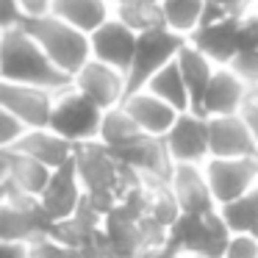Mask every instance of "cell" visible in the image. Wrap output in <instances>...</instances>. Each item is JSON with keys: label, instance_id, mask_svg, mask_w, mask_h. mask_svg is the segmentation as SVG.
<instances>
[{"label": "cell", "instance_id": "6", "mask_svg": "<svg viewBox=\"0 0 258 258\" xmlns=\"http://www.w3.org/2000/svg\"><path fill=\"white\" fill-rule=\"evenodd\" d=\"M56 225L47 211L42 208L39 197H25L9 191V197L0 206V239L28 244L39 236L56 233Z\"/></svg>", "mask_w": 258, "mask_h": 258}, {"label": "cell", "instance_id": "50", "mask_svg": "<svg viewBox=\"0 0 258 258\" xmlns=\"http://www.w3.org/2000/svg\"><path fill=\"white\" fill-rule=\"evenodd\" d=\"M255 92H258V89H255Z\"/></svg>", "mask_w": 258, "mask_h": 258}, {"label": "cell", "instance_id": "25", "mask_svg": "<svg viewBox=\"0 0 258 258\" xmlns=\"http://www.w3.org/2000/svg\"><path fill=\"white\" fill-rule=\"evenodd\" d=\"M145 89H150L153 95H158L164 103H169L178 114L191 111V97H189V89H186L183 73H180V67H178V58L169 61L164 70H158Z\"/></svg>", "mask_w": 258, "mask_h": 258}, {"label": "cell", "instance_id": "48", "mask_svg": "<svg viewBox=\"0 0 258 258\" xmlns=\"http://www.w3.org/2000/svg\"><path fill=\"white\" fill-rule=\"evenodd\" d=\"M255 3H258V0H255Z\"/></svg>", "mask_w": 258, "mask_h": 258}, {"label": "cell", "instance_id": "41", "mask_svg": "<svg viewBox=\"0 0 258 258\" xmlns=\"http://www.w3.org/2000/svg\"><path fill=\"white\" fill-rule=\"evenodd\" d=\"M0 258H25V244L0 239Z\"/></svg>", "mask_w": 258, "mask_h": 258}, {"label": "cell", "instance_id": "26", "mask_svg": "<svg viewBox=\"0 0 258 258\" xmlns=\"http://www.w3.org/2000/svg\"><path fill=\"white\" fill-rule=\"evenodd\" d=\"M114 17L122 20L136 34L167 28L164 12H161V0H119V3H114Z\"/></svg>", "mask_w": 258, "mask_h": 258}, {"label": "cell", "instance_id": "31", "mask_svg": "<svg viewBox=\"0 0 258 258\" xmlns=\"http://www.w3.org/2000/svg\"><path fill=\"white\" fill-rule=\"evenodd\" d=\"M250 89H258V50H239L228 64Z\"/></svg>", "mask_w": 258, "mask_h": 258}, {"label": "cell", "instance_id": "35", "mask_svg": "<svg viewBox=\"0 0 258 258\" xmlns=\"http://www.w3.org/2000/svg\"><path fill=\"white\" fill-rule=\"evenodd\" d=\"M25 23V14L17 0H0V34Z\"/></svg>", "mask_w": 258, "mask_h": 258}, {"label": "cell", "instance_id": "21", "mask_svg": "<svg viewBox=\"0 0 258 258\" xmlns=\"http://www.w3.org/2000/svg\"><path fill=\"white\" fill-rule=\"evenodd\" d=\"M12 150L36 158V161H42L50 169H58L61 164H67L75 156V145H70L64 136H58L50 128H25Z\"/></svg>", "mask_w": 258, "mask_h": 258}, {"label": "cell", "instance_id": "20", "mask_svg": "<svg viewBox=\"0 0 258 258\" xmlns=\"http://www.w3.org/2000/svg\"><path fill=\"white\" fill-rule=\"evenodd\" d=\"M122 108L134 117V122L150 136L169 134V128H172L175 119H178V111H175L169 103H164L158 95H153L150 89H139V92H134V95H128L122 100Z\"/></svg>", "mask_w": 258, "mask_h": 258}, {"label": "cell", "instance_id": "24", "mask_svg": "<svg viewBox=\"0 0 258 258\" xmlns=\"http://www.w3.org/2000/svg\"><path fill=\"white\" fill-rule=\"evenodd\" d=\"M53 14L92 34L97 25L114 17V3L111 0H53Z\"/></svg>", "mask_w": 258, "mask_h": 258}, {"label": "cell", "instance_id": "16", "mask_svg": "<svg viewBox=\"0 0 258 258\" xmlns=\"http://www.w3.org/2000/svg\"><path fill=\"white\" fill-rule=\"evenodd\" d=\"M180 211L186 214H211L219 208L211 183L206 178V169L200 164H175V172L169 178Z\"/></svg>", "mask_w": 258, "mask_h": 258}, {"label": "cell", "instance_id": "29", "mask_svg": "<svg viewBox=\"0 0 258 258\" xmlns=\"http://www.w3.org/2000/svg\"><path fill=\"white\" fill-rule=\"evenodd\" d=\"M219 214H222V219L228 222V228L233 233H250L258 222V186L247 195L219 206Z\"/></svg>", "mask_w": 258, "mask_h": 258}, {"label": "cell", "instance_id": "19", "mask_svg": "<svg viewBox=\"0 0 258 258\" xmlns=\"http://www.w3.org/2000/svg\"><path fill=\"white\" fill-rule=\"evenodd\" d=\"M239 23L241 17H228L222 23L203 25L189 36V42L200 53H206L217 67H228L239 53Z\"/></svg>", "mask_w": 258, "mask_h": 258}, {"label": "cell", "instance_id": "14", "mask_svg": "<svg viewBox=\"0 0 258 258\" xmlns=\"http://www.w3.org/2000/svg\"><path fill=\"white\" fill-rule=\"evenodd\" d=\"M114 156L122 164L134 167L145 180H164V183H169V178H172V172H175V161H172V156H169L167 145H164V136L145 134L139 142L117 150Z\"/></svg>", "mask_w": 258, "mask_h": 258}, {"label": "cell", "instance_id": "45", "mask_svg": "<svg viewBox=\"0 0 258 258\" xmlns=\"http://www.w3.org/2000/svg\"><path fill=\"white\" fill-rule=\"evenodd\" d=\"M250 233H252V236H255V239H258V222H255V228H252Z\"/></svg>", "mask_w": 258, "mask_h": 258}, {"label": "cell", "instance_id": "47", "mask_svg": "<svg viewBox=\"0 0 258 258\" xmlns=\"http://www.w3.org/2000/svg\"><path fill=\"white\" fill-rule=\"evenodd\" d=\"M111 3H119V0H111Z\"/></svg>", "mask_w": 258, "mask_h": 258}, {"label": "cell", "instance_id": "43", "mask_svg": "<svg viewBox=\"0 0 258 258\" xmlns=\"http://www.w3.org/2000/svg\"><path fill=\"white\" fill-rule=\"evenodd\" d=\"M6 197H9V186H6V180H0V206H3Z\"/></svg>", "mask_w": 258, "mask_h": 258}, {"label": "cell", "instance_id": "18", "mask_svg": "<svg viewBox=\"0 0 258 258\" xmlns=\"http://www.w3.org/2000/svg\"><path fill=\"white\" fill-rule=\"evenodd\" d=\"M142 219L128 214L119 206H114L106 214V219H103V236H106L108 250H111L114 258H136L147 247L145 230H142Z\"/></svg>", "mask_w": 258, "mask_h": 258}, {"label": "cell", "instance_id": "27", "mask_svg": "<svg viewBox=\"0 0 258 258\" xmlns=\"http://www.w3.org/2000/svg\"><path fill=\"white\" fill-rule=\"evenodd\" d=\"M142 136H145V131L134 122V117H131L122 106L108 108V111L103 114V125H100V136H97V142H103L108 150L117 153V150H122V147L139 142Z\"/></svg>", "mask_w": 258, "mask_h": 258}, {"label": "cell", "instance_id": "33", "mask_svg": "<svg viewBox=\"0 0 258 258\" xmlns=\"http://www.w3.org/2000/svg\"><path fill=\"white\" fill-rule=\"evenodd\" d=\"M23 131H25L23 125L0 106V150H12L17 145V139L23 136Z\"/></svg>", "mask_w": 258, "mask_h": 258}, {"label": "cell", "instance_id": "49", "mask_svg": "<svg viewBox=\"0 0 258 258\" xmlns=\"http://www.w3.org/2000/svg\"><path fill=\"white\" fill-rule=\"evenodd\" d=\"M255 14H258V12H255Z\"/></svg>", "mask_w": 258, "mask_h": 258}, {"label": "cell", "instance_id": "3", "mask_svg": "<svg viewBox=\"0 0 258 258\" xmlns=\"http://www.w3.org/2000/svg\"><path fill=\"white\" fill-rule=\"evenodd\" d=\"M25 31L42 45V50L50 56V61L61 70L64 75L73 78L81 67L92 58V42L89 34L81 31L78 25L61 20L58 14H45V17L25 20Z\"/></svg>", "mask_w": 258, "mask_h": 258}, {"label": "cell", "instance_id": "39", "mask_svg": "<svg viewBox=\"0 0 258 258\" xmlns=\"http://www.w3.org/2000/svg\"><path fill=\"white\" fill-rule=\"evenodd\" d=\"M217 3H222V6L228 9L230 17H247V14L258 12L255 0H217Z\"/></svg>", "mask_w": 258, "mask_h": 258}, {"label": "cell", "instance_id": "11", "mask_svg": "<svg viewBox=\"0 0 258 258\" xmlns=\"http://www.w3.org/2000/svg\"><path fill=\"white\" fill-rule=\"evenodd\" d=\"M89 42H92V58L108 64V67H117L119 73H128L134 53H136L139 34L131 31L122 20L108 17L106 23L97 25L89 34Z\"/></svg>", "mask_w": 258, "mask_h": 258}, {"label": "cell", "instance_id": "30", "mask_svg": "<svg viewBox=\"0 0 258 258\" xmlns=\"http://www.w3.org/2000/svg\"><path fill=\"white\" fill-rule=\"evenodd\" d=\"M73 247H67L58 236L47 233L25 244V258H70Z\"/></svg>", "mask_w": 258, "mask_h": 258}, {"label": "cell", "instance_id": "4", "mask_svg": "<svg viewBox=\"0 0 258 258\" xmlns=\"http://www.w3.org/2000/svg\"><path fill=\"white\" fill-rule=\"evenodd\" d=\"M103 108L97 103H92L86 95H81L73 84L67 89L56 92L50 111V122L47 128L56 131L58 136L70 142V145H86V142H97L103 125Z\"/></svg>", "mask_w": 258, "mask_h": 258}, {"label": "cell", "instance_id": "37", "mask_svg": "<svg viewBox=\"0 0 258 258\" xmlns=\"http://www.w3.org/2000/svg\"><path fill=\"white\" fill-rule=\"evenodd\" d=\"M20 9H23L25 20H34V17H45V14L53 12V0H17Z\"/></svg>", "mask_w": 258, "mask_h": 258}, {"label": "cell", "instance_id": "34", "mask_svg": "<svg viewBox=\"0 0 258 258\" xmlns=\"http://www.w3.org/2000/svg\"><path fill=\"white\" fill-rule=\"evenodd\" d=\"M239 50H258V14H247L239 23Z\"/></svg>", "mask_w": 258, "mask_h": 258}, {"label": "cell", "instance_id": "7", "mask_svg": "<svg viewBox=\"0 0 258 258\" xmlns=\"http://www.w3.org/2000/svg\"><path fill=\"white\" fill-rule=\"evenodd\" d=\"M56 92L31 84H14L0 78V106L6 108L23 128H47Z\"/></svg>", "mask_w": 258, "mask_h": 258}, {"label": "cell", "instance_id": "8", "mask_svg": "<svg viewBox=\"0 0 258 258\" xmlns=\"http://www.w3.org/2000/svg\"><path fill=\"white\" fill-rule=\"evenodd\" d=\"M206 178L219 206L247 195L258 186V156L244 158H208L203 164Z\"/></svg>", "mask_w": 258, "mask_h": 258}, {"label": "cell", "instance_id": "40", "mask_svg": "<svg viewBox=\"0 0 258 258\" xmlns=\"http://www.w3.org/2000/svg\"><path fill=\"white\" fill-rule=\"evenodd\" d=\"M136 258H189V255H183V252H178L175 247H169L167 241H164V244L145 247V250H142Z\"/></svg>", "mask_w": 258, "mask_h": 258}, {"label": "cell", "instance_id": "32", "mask_svg": "<svg viewBox=\"0 0 258 258\" xmlns=\"http://www.w3.org/2000/svg\"><path fill=\"white\" fill-rule=\"evenodd\" d=\"M225 258H258V239L252 233H233Z\"/></svg>", "mask_w": 258, "mask_h": 258}, {"label": "cell", "instance_id": "5", "mask_svg": "<svg viewBox=\"0 0 258 258\" xmlns=\"http://www.w3.org/2000/svg\"><path fill=\"white\" fill-rule=\"evenodd\" d=\"M186 42H189L186 36L175 34V31H169V28H158V31L139 34L134 61H131V70L125 73V86H128V95L145 89L158 70H164L169 61H175V58H178V53L183 50ZM128 95H125V97H128Z\"/></svg>", "mask_w": 258, "mask_h": 258}, {"label": "cell", "instance_id": "38", "mask_svg": "<svg viewBox=\"0 0 258 258\" xmlns=\"http://www.w3.org/2000/svg\"><path fill=\"white\" fill-rule=\"evenodd\" d=\"M228 9L222 6V3H217V0H206V9H203V17H200V28L203 25H214V23H222V20H228Z\"/></svg>", "mask_w": 258, "mask_h": 258}, {"label": "cell", "instance_id": "1", "mask_svg": "<svg viewBox=\"0 0 258 258\" xmlns=\"http://www.w3.org/2000/svg\"><path fill=\"white\" fill-rule=\"evenodd\" d=\"M73 158H75V169H78L86 200L103 214L111 211L128 189H134L145 180L134 167L119 161L103 142L78 145Z\"/></svg>", "mask_w": 258, "mask_h": 258}, {"label": "cell", "instance_id": "10", "mask_svg": "<svg viewBox=\"0 0 258 258\" xmlns=\"http://www.w3.org/2000/svg\"><path fill=\"white\" fill-rule=\"evenodd\" d=\"M73 86L86 95L92 103L108 111V108L122 106L125 95H128V86H125V73H119L117 67H108V64L89 58L78 73L73 75Z\"/></svg>", "mask_w": 258, "mask_h": 258}, {"label": "cell", "instance_id": "42", "mask_svg": "<svg viewBox=\"0 0 258 258\" xmlns=\"http://www.w3.org/2000/svg\"><path fill=\"white\" fill-rule=\"evenodd\" d=\"M6 167H9V150H0V180H6Z\"/></svg>", "mask_w": 258, "mask_h": 258}, {"label": "cell", "instance_id": "36", "mask_svg": "<svg viewBox=\"0 0 258 258\" xmlns=\"http://www.w3.org/2000/svg\"><path fill=\"white\" fill-rule=\"evenodd\" d=\"M241 117H244V122H247V128H250V134H252V139H255V145H258V92L252 89L250 92V97L244 100V106H241Z\"/></svg>", "mask_w": 258, "mask_h": 258}, {"label": "cell", "instance_id": "28", "mask_svg": "<svg viewBox=\"0 0 258 258\" xmlns=\"http://www.w3.org/2000/svg\"><path fill=\"white\" fill-rule=\"evenodd\" d=\"M203 9H206V0H161V12H164L167 28L186 36V39L200 28Z\"/></svg>", "mask_w": 258, "mask_h": 258}, {"label": "cell", "instance_id": "2", "mask_svg": "<svg viewBox=\"0 0 258 258\" xmlns=\"http://www.w3.org/2000/svg\"><path fill=\"white\" fill-rule=\"evenodd\" d=\"M0 78L14 81V84L42 86L50 92H61L73 84V78L50 61V56L25 31V25L0 34Z\"/></svg>", "mask_w": 258, "mask_h": 258}, {"label": "cell", "instance_id": "17", "mask_svg": "<svg viewBox=\"0 0 258 258\" xmlns=\"http://www.w3.org/2000/svg\"><path fill=\"white\" fill-rule=\"evenodd\" d=\"M250 86L239 78L230 67H217L211 84L206 89V97H203V117H228V114H239L244 100L250 97Z\"/></svg>", "mask_w": 258, "mask_h": 258}, {"label": "cell", "instance_id": "15", "mask_svg": "<svg viewBox=\"0 0 258 258\" xmlns=\"http://www.w3.org/2000/svg\"><path fill=\"white\" fill-rule=\"evenodd\" d=\"M208 147H211V158L258 156V145L252 139V134L241 114H228V117L208 119Z\"/></svg>", "mask_w": 258, "mask_h": 258}, {"label": "cell", "instance_id": "23", "mask_svg": "<svg viewBox=\"0 0 258 258\" xmlns=\"http://www.w3.org/2000/svg\"><path fill=\"white\" fill-rule=\"evenodd\" d=\"M178 67L183 73V81H186V89H189V97H191V111L200 114L203 108V97H206V89L211 84L214 73H217V64L200 53L191 42H186L183 50L178 53Z\"/></svg>", "mask_w": 258, "mask_h": 258}, {"label": "cell", "instance_id": "46", "mask_svg": "<svg viewBox=\"0 0 258 258\" xmlns=\"http://www.w3.org/2000/svg\"><path fill=\"white\" fill-rule=\"evenodd\" d=\"M200 258H225V255H200Z\"/></svg>", "mask_w": 258, "mask_h": 258}, {"label": "cell", "instance_id": "13", "mask_svg": "<svg viewBox=\"0 0 258 258\" xmlns=\"http://www.w3.org/2000/svg\"><path fill=\"white\" fill-rule=\"evenodd\" d=\"M167 244L175 247L178 252H183V255H189V258L225 255V250H228L225 241H217L211 236L206 214H186V211H180V217L169 225Z\"/></svg>", "mask_w": 258, "mask_h": 258}, {"label": "cell", "instance_id": "9", "mask_svg": "<svg viewBox=\"0 0 258 258\" xmlns=\"http://www.w3.org/2000/svg\"><path fill=\"white\" fill-rule=\"evenodd\" d=\"M164 145H167L169 156L175 164H206L211 158V147H208V117L195 111L178 114L175 125L169 134H164Z\"/></svg>", "mask_w": 258, "mask_h": 258}, {"label": "cell", "instance_id": "22", "mask_svg": "<svg viewBox=\"0 0 258 258\" xmlns=\"http://www.w3.org/2000/svg\"><path fill=\"white\" fill-rule=\"evenodd\" d=\"M53 169L31 156H23L17 150H9V167H6V186L14 195L39 197L50 180Z\"/></svg>", "mask_w": 258, "mask_h": 258}, {"label": "cell", "instance_id": "44", "mask_svg": "<svg viewBox=\"0 0 258 258\" xmlns=\"http://www.w3.org/2000/svg\"><path fill=\"white\" fill-rule=\"evenodd\" d=\"M70 258H86V255H84V252H78V250H73V252H70Z\"/></svg>", "mask_w": 258, "mask_h": 258}, {"label": "cell", "instance_id": "12", "mask_svg": "<svg viewBox=\"0 0 258 258\" xmlns=\"http://www.w3.org/2000/svg\"><path fill=\"white\" fill-rule=\"evenodd\" d=\"M84 197L86 195H84V186H81L78 169H75V158H70L67 164L53 169L45 191L39 195V203L53 222H64L67 217H73L78 211Z\"/></svg>", "mask_w": 258, "mask_h": 258}]
</instances>
